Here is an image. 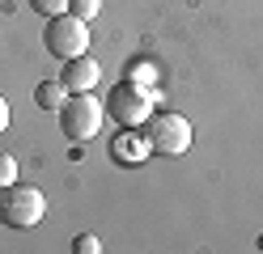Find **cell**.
<instances>
[{"mask_svg": "<svg viewBox=\"0 0 263 254\" xmlns=\"http://www.w3.org/2000/svg\"><path fill=\"white\" fill-rule=\"evenodd\" d=\"M119 127H144V119L153 114V89L140 81H123L106 93V106H102Z\"/></svg>", "mask_w": 263, "mask_h": 254, "instance_id": "obj_1", "label": "cell"}, {"mask_svg": "<svg viewBox=\"0 0 263 254\" xmlns=\"http://www.w3.org/2000/svg\"><path fill=\"white\" fill-rule=\"evenodd\" d=\"M47 212V199L39 186H30V182H13L0 191V220H5L9 229H34L39 220Z\"/></svg>", "mask_w": 263, "mask_h": 254, "instance_id": "obj_2", "label": "cell"}, {"mask_svg": "<svg viewBox=\"0 0 263 254\" xmlns=\"http://www.w3.org/2000/svg\"><path fill=\"white\" fill-rule=\"evenodd\" d=\"M144 135H149V148L161 157H183L191 148V123L174 110H157L144 119Z\"/></svg>", "mask_w": 263, "mask_h": 254, "instance_id": "obj_3", "label": "cell"}, {"mask_svg": "<svg viewBox=\"0 0 263 254\" xmlns=\"http://www.w3.org/2000/svg\"><path fill=\"white\" fill-rule=\"evenodd\" d=\"M102 106H98V97L93 93H72V97H64V106H60V127L68 140L77 144H85L98 135V127H102Z\"/></svg>", "mask_w": 263, "mask_h": 254, "instance_id": "obj_4", "label": "cell"}, {"mask_svg": "<svg viewBox=\"0 0 263 254\" xmlns=\"http://www.w3.org/2000/svg\"><path fill=\"white\" fill-rule=\"evenodd\" d=\"M43 43H47V51H51L55 60H72V55H81V51L89 47V26H85V17H77V13L47 17Z\"/></svg>", "mask_w": 263, "mask_h": 254, "instance_id": "obj_5", "label": "cell"}, {"mask_svg": "<svg viewBox=\"0 0 263 254\" xmlns=\"http://www.w3.org/2000/svg\"><path fill=\"white\" fill-rule=\"evenodd\" d=\"M149 157H153V148H149V135H144L140 127H123L110 140V161L115 165H140Z\"/></svg>", "mask_w": 263, "mask_h": 254, "instance_id": "obj_6", "label": "cell"}, {"mask_svg": "<svg viewBox=\"0 0 263 254\" xmlns=\"http://www.w3.org/2000/svg\"><path fill=\"white\" fill-rule=\"evenodd\" d=\"M98 76H102V68H98V60L81 51V55L64 60V76H60V81H64V89H68V93H89L93 85H98Z\"/></svg>", "mask_w": 263, "mask_h": 254, "instance_id": "obj_7", "label": "cell"}, {"mask_svg": "<svg viewBox=\"0 0 263 254\" xmlns=\"http://www.w3.org/2000/svg\"><path fill=\"white\" fill-rule=\"evenodd\" d=\"M64 97H68V89H64V81H39L34 85V102L43 110H60Z\"/></svg>", "mask_w": 263, "mask_h": 254, "instance_id": "obj_8", "label": "cell"}, {"mask_svg": "<svg viewBox=\"0 0 263 254\" xmlns=\"http://www.w3.org/2000/svg\"><path fill=\"white\" fill-rule=\"evenodd\" d=\"M34 13H43V17H60V13H68V0H26Z\"/></svg>", "mask_w": 263, "mask_h": 254, "instance_id": "obj_9", "label": "cell"}, {"mask_svg": "<svg viewBox=\"0 0 263 254\" xmlns=\"http://www.w3.org/2000/svg\"><path fill=\"white\" fill-rule=\"evenodd\" d=\"M13 182H17V161H13V152H0V191Z\"/></svg>", "mask_w": 263, "mask_h": 254, "instance_id": "obj_10", "label": "cell"}, {"mask_svg": "<svg viewBox=\"0 0 263 254\" xmlns=\"http://www.w3.org/2000/svg\"><path fill=\"white\" fill-rule=\"evenodd\" d=\"M98 9H102V0H68V13H77V17H98Z\"/></svg>", "mask_w": 263, "mask_h": 254, "instance_id": "obj_11", "label": "cell"}, {"mask_svg": "<svg viewBox=\"0 0 263 254\" xmlns=\"http://www.w3.org/2000/svg\"><path fill=\"white\" fill-rule=\"evenodd\" d=\"M72 250H77V254H98V250H102V242H98L93 233H81L77 242H72Z\"/></svg>", "mask_w": 263, "mask_h": 254, "instance_id": "obj_12", "label": "cell"}, {"mask_svg": "<svg viewBox=\"0 0 263 254\" xmlns=\"http://www.w3.org/2000/svg\"><path fill=\"white\" fill-rule=\"evenodd\" d=\"M5 127H9V102L0 97V131H5Z\"/></svg>", "mask_w": 263, "mask_h": 254, "instance_id": "obj_13", "label": "cell"}]
</instances>
